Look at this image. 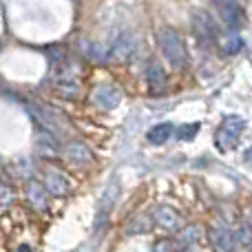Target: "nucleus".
Wrapping results in <instances>:
<instances>
[{
	"label": "nucleus",
	"instance_id": "1",
	"mask_svg": "<svg viewBox=\"0 0 252 252\" xmlns=\"http://www.w3.org/2000/svg\"><path fill=\"white\" fill-rule=\"evenodd\" d=\"M157 44H159L164 58L170 62L173 69H184L188 64V51L184 38L170 27H159L157 29Z\"/></svg>",
	"mask_w": 252,
	"mask_h": 252
},
{
	"label": "nucleus",
	"instance_id": "2",
	"mask_svg": "<svg viewBox=\"0 0 252 252\" xmlns=\"http://www.w3.org/2000/svg\"><path fill=\"white\" fill-rule=\"evenodd\" d=\"M244 128H246V122L239 115H228V118H223V122L219 124L217 133H215V144H217L223 153H230L232 148L239 144Z\"/></svg>",
	"mask_w": 252,
	"mask_h": 252
},
{
	"label": "nucleus",
	"instance_id": "3",
	"mask_svg": "<svg viewBox=\"0 0 252 252\" xmlns=\"http://www.w3.org/2000/svg\"><path fill=\"white\" fill-rule=\"evenodd\" d=\"M192 29H195V35H197V42L201 47L210 49L219 42V31H217V25L215 20L208 16L206 11H197L195 18H192Z\"/></svg>",
	"mask_w": 252,
	"mask_h": 252
},
{
	"label": "nucleus",
	"instance_id": "4",
	"mask_svg": "<svg viewBox=\"0 0 252 252\" xmlns=\"http://www.w3.org/2000/svg\"><path fill=\"white\" fill-rule=\"evenodd\" d=\"M219 7V13H221V20L226 22V27L230 31L241 29V25L246 22V11L241 0H215Z\"/></svg>",
	"mask_w": 252,
	"mask_h": 252
},
{
	"label": "nucleus",
	"instance_id": "5",
	"mask_svg": "<svg viewBox=\"0 0 252 252\" xmlns=\"http://www.w3.org/2000/svg\"><path fill=\"white\" fill-rule=\"evenodd\" d=\"M208 239L215 252H232L235 250V235L226 223H213L208 230Z\"/></svg>",
	"mask_w": 252,
	"mask_h": 252
},
{
	"label": "nucleus",
	"instance_id": "6",
	"mask_svg": "<svg viewBox=\"0 0 252 252\" xmlns=\"http://www.w3.org/2000/svg\"><path fill=\"white\" fill-rule=\"evenodd\" d=\"M137 51V38L133 33H122L113 42V49L109 51V58L115 62H128Z\"/></svg>",
	"mask_w": 252,
	"mask_h": 252
},
{
	"label": "nucleus",
	"instance_id": "7",
	"mask_svg": "<svg viewBox=\"0 0 252 252\" xmlns=\"http://www.w3.org/2000/svg\"><path fill=\"white\" fill-rule=\"evenodd\" d=\"M44 190H49L51 195H66L71 190V182L64 173H60V168L49 166L44 170Z\"/></svg>",
	"mask_w": 252,
	"mask_h": 252
},
{
	"label": "nucleus",
	"instance_id": "8",
	"mask_svg": "<svg viewBox=\"0 0 252 252\" xmlns=\"http://www.w3.org/2000/svg\"><path fill=\"white\" fill-rule=\"evenodd\" d=\"M120 100H122V93H120V89L113 87V84H102V87H97L95 91H93V102L104 111L115 109V106L120 104Z\"/></svg>",
	"mask_w": 252,
	"mask_h": 252
},
{
	"label": "nucleus",
	"instance_id": "9",
	"mask_svg": "<svg viewBox=\"0 0 252 252\" xmlns=\"http://www.w3.org/2000/svg\"><path fill=\"white\" fill-rule=\"evenodd\" d=\"M64 155H66V159H69L73 166H78V168L93 164V153L89 151V146L82 142H71L69 146H66Z\"/></svg>",
	"mask_w": 252,
	"mask_h": 252
},
{
	"label": "nucleus",
	"instance_id": "10",
	"mask_svg": "<svg viewBox=\"0 0 252 252\" xmlns=\"http://www.w3.org/2000/svg\"><path fill=\"white\" fill-rule=\"evenodd\" d=\"M155 221L168 232L177 230V228L182 226V217H179L173 208H168V206H161V208L155 210Z\"/></svg>",
	"mask_w": 252,
	"mask_h": 252
},
{
	"label": "nucleus",
	"instance_id": "11",
	"mask_svg": "<svg viewBox=\"0 0 252 252\" xmlns=\"http://www.w3.org/2000/svg\"><path fill=\"white\" fill-rule=\"evenodd\" d=\"M146 80H148V87H151L153 91H159V89L166 84V71L161 69V64L151 62L146 69Z\"/></svg>",
	"mask_w": 252,
	"mask_h": 252
},
{
	"label": "nucleus",
	"instance_id": "12",
	"mask_svg": "<svg viewBox=\"0 0 252 252\" xmlns=\"http://www.w3.org/2000/svg\"><path fill=\"white\" fill-rule=\"evenodd\" d=\"M84 53H87L89 60L100 62V64H104V62L111 60V58H109V49H106L104 44H100V42H89V44H84Z\"/></svg>",
	"mask_w": 252,
	"mask_h": 252
},
{
	"label": "nucleus",
	"instance_id": "13",
	"mask_svg": "<svg viewBox=\"0 0 252 252\" xmlns=\"http://www.w3.org/2000/svg\"><path fill=\"white\" fill-rule=\"evenodd\" d=\"M170 133H173V124H168V122H164V124H157V126H153L151 130H148V142L151 144H164L166 139L170 137Z\"/></svg>",
	"mask_w": 252,
	"mask_h": 252
},
{
	"label": "nucleus",
	"instance_id": "14",
	"mask_svg": "<svg viewBox=\"0 0 252 252\" xmlns=\"http://www.w3.org/2000/svg\"><path fill=\"white\" fill-rule=\"evenodd\" d=\"M27 199H29L35 208H44V206H47L44 186H40V184H29V188H27Z\"/></svg>",
	"mask_w": 252,
	"mask_h": 252
},
{
	"label": "nucleus",
	"instance_id": "15",
	"mask_svg": "<svg viewBox=\"0 0 252 252\" xmlns=\"http://www.w3.org/2000/svg\"><path fill=\"white\" fill-rule=\"evenodd\" d=\"M148 228H151V217H137L128 223L126 230H128L130 235H135V232H144V230H148Z\"/></svg>",
	"mask_w": 252,
	"mask_h": 252
},
{
	"label": "nucleus",
	"instance_id": "16",
	"mask_svg": "<svg viewBox=\"0 0 252 252\" xmlns=\"http://www.w3.org/2000/svg\"><path fill=\"white\" fill-rule=\"evenodd\" d=\"M241 47H244V40H241L237 33H232L230 38L226 40V44H223V51L226 53H239Z\"/></svg>",
	"mask_w": 252,
	"mask_h": 252
},
{
	"label": "nucleus",
	"instance_id": "17",
	"mask_svg": "<svg viewBox=\"0 0 252 252\" xmlns=\"http://www.w3.org/2000/svg\"><path fill=\"white\" fill-rule=\"evenodd\" d=\"M197 235H199V228H188V230L182 235V244H184V246L195 244V241H197Z\"/></svg>",
	"mask_w": 252,
	"mask_h": 252
},
{
	"label": "nucleus",
	"instance_id": "18",
	"mask_svg": "<svg viewBox=\"0 0 252 252\" xmlns=\"http://www.w3.org/2000/svg\"><path fill=\"white\" fill-rule=\"evenodd\" d=\"M195 130H199V124H190V126H182L179 128V139H192Z\"/></svg>",
	"mask_w": 252,
	"mask_h": 252
},
{
	"label": "nucleus",
	"instance_id": "19",
	"mask_svg": "<svg viewBox=\"0 0 252 252\" xmlns=\"http://www.w3.org/2000/svg\"><path fill=\"white\" fill-rule=\"evenodd\" d=\"M49 58H51L53 62H60L62 58H64V49L58 47V44H56V47H51V49H49Z\"/></svg>",
	"mask_w": 252,
	"mask_h": 252
},
{
	"label": "nucleus",
	"instance_id": "20",
	"mask_svg": "<svg viewBox=\"0 0 252 252\" xmlns=\"http://www.w3.org/2000/svg\"><path fill=\"white\" fill-rule=\"evenodd\" d=\"M155 252H173V244H168V241H159Z\"/></svg>",
	"mask_w": 252,
	"mask_h": 252
},
{
	"label": "nucleus",
	"instance_id": "21",
	"mask_svg": "<svg viewBox=\"0 0 252 252\" xmlns=\"http://www.w3.org/2000/svg\"><path fill=\"white\" fill-rule=\"evenodd\" d=\"M18 252H31V250L27 248V246H20V250H18Z\"/></svg>",
	"mask_w": 252,
	"mask_h": 252
}]
</instances>
